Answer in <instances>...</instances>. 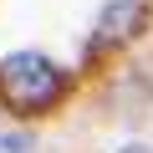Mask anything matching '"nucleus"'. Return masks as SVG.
<instances>
[{
	"instance_id": "nucleus-1",
	"label": "nucleus",
	"mask_w": 153,
	"mask_h": 153,
	"mask_svg": "<svg viewBox=\"0 0 153 153\" xmlns=\"http://www.w3.org/2000/svg\"><path fill=\"white\" fill-rule=\"evenodd\" d=\"M61 66L41 51H16L0 61V87H5V97L26 112H46L56 97H61Z\"/></svg>"
},
{
	"instance_id": "nucleus-2",
	"label": "nucleus",
	"mask_w": 153,
	"mask_h": 153,
	"mask_svg": "<svg viewBox=\"0 0 153 153\" xmlns=\"http://www.w3.org/2000/svg\"><path fill=\"white\" fill-rule=\"evenodd\" d=\"M148 26V0H107L97 10V41L102 46H123Z\"/></svg>"
},
{
	"instance_id": "nucleus-3",
	"label": "nucleus",
	"mask_w": 153,
	"mask_h": 153,
	"mask_svg": "<svg viewBox=\"0 0 153 153\" xmlns=\"http://www.w3.org/2000/svg\"><path fill=\"white\" fill-rule=\"evenodd\" d=\"M0 153H31V133H0Z\"/></svg>"
},
{
	"instance_id": "nucleus-4",
	"label": "nucleus",
	"mask_w": 153,
	"mask_h": 153,
	"mask_svg": "<svg viewBox=\"0 0 153 153\" xmlns=\"http://www.w3.org/2000/svg\"><path fill=\"white\" fill-rule=\"evenodd\" d=\"M117 153H153V148H148V143H123Z\"/></svg>"
}]
</instances>
